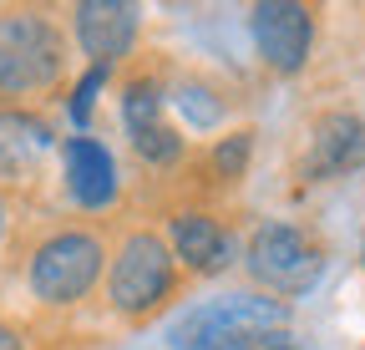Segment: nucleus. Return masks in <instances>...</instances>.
I'll return each mask as SVG.
<instances>
[{
    "label": "nucleus",
    "instance_id": "obj_1",
    "mask_svg": "<svg viewBox=\"0 0 365 350\" xmlns=\"http://www.w3.org/2000/svg\"><path fill=\"white\" fill-rule=\"evenodd\" d=\"M61 61H66L61 31L46 16L36 11L0 16V97L51 92L61 76Z\"/></svg>",
    "mask_w": 365,
    "mask_h": 350
},
{
    "label": "nucleus",
    "instance_id": "obj_2",
    "mask_svg": "<svg viewBox=\"0 0 365 350\" xmlns=\"http://www.w3.org/2000/svg\"><path fill=\"white\" fill-rule=\"evenodd\" d=\"M107 269V254L97 244V234H81V229H66V234H51L36 254H31V294L41 304H76L91 284L102 279Z\"/></svg>",
    "mask_w": 365,
    "mask_h": 350
},
{
    "label": "nucleus",
    "instance_id": "obj_3",
    "mask_svg": "<svg viewBox=\"0 0 365 350\" xmlns=\"http://www.w3.org/2000/svg\"><path fill=\"white\" fill-rule=\"evenodd\" d=\"M107 294L117 315H148L173 294V254L158 234H127L112 269H107Z\"/></svg>",
    "mask_w": 365,
    "mask_h": 350
},
{
    "label": "nucleus",
    "instance_id": "obj_4",
    "mask_svg": "<svg viewBox=\"0 0 365 350\" xmlns=\"http://www.w3.org/2000/svg\"><path fill=\"white\" fill-rule=\"evenodd\" d=\"M319 269L325 259L294 224H264L249 244V274L279 294H304L319 279Z\"/></svg>",
    "mask_w": 365,
    "mask_h": 350
},
{
    "label": "nucleus",
    "instance_id": "obj_5",
    "mask_svg": "<svg viewBox=\"0 0 365 350\" xmlns=\"http://www.w3.org/2000/svg\"><path fill=\"white\" fill-rule=\"evenodd\" d=\"M249 31H254V46L274 71H299L309 61L314 46V21L304 6L294 0H259L249 11Z\"/></svg>",
    "mask_w": 365,
    "mask_h": 350
},
{
    "label": "nucleus",
    "instance_id": "obj_6",
    "mask_svg": "<svg viewBox=\"0 0 365 350\" xmlns=\"http://www.w3.org/2000/svg\"><path fill=\"white\" fill-rule=\"evenodd\" d=\"M163 107H168V92L153 76H137L122 86V127H127L137 158H148V163H173L182 153V138L163 122Z\"/></svg>",
    "mask_w": 365,
    "mask_h": 350
},
{
    "label": "nucleus",
    "instance_id": "obj_7",
    "mask_svg": "<svg viewBox=\"0 0 365 350\" xmlns=\"http://www.w3.org/2000/svg\"><path fill=\"white\" fill-rule=\"evenodd\" d=\"M71 26H76L81 51L97 66H112L117 56L132 51L137 26H143V11L127 6V0H81V6L71 11Z\"/></svg>",
    "mask_w": 365,
    "mask_h": 350
},
{
    "label": "nucleus",
    "instance_id": "obj_8",
    "mask_svg": "<svg viewBox=\"0 0 365 350\" xmlns=\"http://www.w3.org/2000/svg\"><path fill=\"white\" fill-rule=\"evenodd\" d=\"M365 168V117L355 112H330L314 122L309 158H304V178H340V173Z\"/></svg>",
    "mask_w": 365,
    "mask_h": 350
},
{
    "label": "nucleus",
    "instance_id": "obj_9",
    "mask_svg": "<svg viewBox=\"0 0 365 350\" xmlns=\"http://www.w3.org/2000/svg\"><path fill=\"white\" fill-rule=\"evenodd\" d=\"M61 178L76 208H107L117 198V163L97 138H71L61 148Z\"/></svg>",
    "mask_w": 365,
    "mask_h": 350
},
{
    "label": "nucleus",
    "instance_id": "obj_10",
    "mask_svg": "<svg viewBox=\"0 0 365 350\" xmlns=\"http://www.w3.org/2000/svg\"><path fill=\"white\" fill-rule=\"evenodd\" d=\"M51 127H46L36 112H0V178H31V173L46 163L51 153Z\"/></svg>",
    "mask_w": 365,
    "mask_h": 350
},
{
    "label": "nucleus",
    "instance_id": "obj_11",
    "mask_svg": "<svg viewBox=\"0 0 365 350\" xmlns=\"http://www.w3.org/2000/svg\"><path fill=\"white\" fill-rule=\"evenodd\" d=\"M173 254L198 274H218L234 259V239L223 234L218 218L208 213H178L173 218Z\"/></svg>",
    "mask_w": 365,
    "mask_h": 350
},
{
    "label": "nucleus",
    "instance_id": "obj_12",
    "mask_svg": "<svg viewBox=\"0 0 365 350\" xmlns=\"http://www.w3.org/2000/svg\"><path fill=\"white\" fill-rule=\"evenodd\" d=\"M168 345L173 350H259L249 335H239V330H228L223 320H213L203 304L188 310V315L168 330Z\"/></svg>",
    "mask_w": 365,
    "mask_h": 350
},
{
    "label": "nucleus",
    "instance_id": "obj_13",
    "mask_svg": "<svg viewBox=\"0 0 365 350\" xmlns=\"http://www.w3.org/2000/svg\"><path fill=\"white\" fill-rule=\"evenodd\" d=\"M173 102H178V112L188 117L193 127H213V122L223 117V102H218V97L208 92V86H198V81L178 86V97H173Z\"/></svg>",
    "mask_w": 365,
    "mask_h": 350
},
{
    "label": "nucleus",
    "instance_id": "obj_14",
    "mask_svg": "<svg viewBox=\"0 0 365 350\" xmlns=\"http://www.w3.org/2000/svg\"><path fill=\"white\" fill-rule=\"evenodd\" d=\"M254 158V138L249 133H228L218 148H213V168H218V178H239V173L249 168Z\"/></svg>",
    "mask_w": 365,
    "mask_h": 350
},
{
    "label": "nucleus",
    "instance_id": "obj_15",
    "mask_svg": "<svg viewBox=\"0 0 365 350\" xmlns=\"http://www.w3.org/2000/svg\"><path fill=\"white\" fill-rule=\"evenodd\" d=\"M102 81H107V66H91V71L76 81V92H71V122L81 127V133H86V122H91V107H97Z\"/></svg>",
    "mask_w": 365,
    "mask_h": 350
},
{
    "label": "nucleus",
    "instance_id": "obj_16",
    "mask_svg": "<svg viewBox=\"0 0 365 350\" xmlns=\"http://www.w3.org/2000/svg\"><path fill=\"white\" fill-rule=\"evenodd\" d=\"M0 350H26V340H21V335H16L6 320H0Z\"/></svg>",
    "mask_w": 365,
    "mask_h": 350
},
{
    "label": "nucleus",
    "instance_id": "obj_17",
    "mask_svg": "<svg viewBox=\"0 0 365 350\" xmlns=\"http://www.w3.org/2000/svg\"><path fill=\"white\" fill-rule=\"evenodd\" d=\"M0 239H6V198H0Z\"/></svg>",
    "mask_w": 365,
    "mask_h": 350
},
{
    "label": "nucleus",
    "instance_id": "obj_18",
    "mask_svg": "<svg viewBox=\"0 0 365 350\" xmlns=\"http://www.w3.org/2000/svg\"><path fill=\"white\" fill-rule=\"evenodd\" d=\"M360 259H365V244H360Z\"/></svg>",
    "mask_w": 365,
    "mask_h": 350
}]
</instances>
